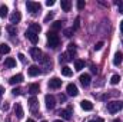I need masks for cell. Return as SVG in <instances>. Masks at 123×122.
I'll return each mask as SVG.
<instances>
[{
    "label": "cell",
    "instance_id": "obj_1",
    "mask_svg": "<svg viewBox=\"0 0 123 122\" xmlns=\"http://www.w3.org/2000/svg\"><path fill=\"white\" fill-rule=\"evenodd\" d=\"M60 45V37L56 32H47V46L52 49H56Z\"/></svg>",
    "mask_w": 123,
    "mask_h": 122
},
{
    "label": "cell",
    "instance_id": "obj_2",
    "mask_svg": "<svg viewBox=\"0 0 123 122\" xmlns=\"http://www.w3.org/2000/svg\"><path fill=\"white\" fill-rule=\"evenodd\" d=\"M122 109H123V102H120V101H112V102L107 103V111L110 114H116Z\"/></svg>",
    "mask_w": 123,
    "mask_h": 122
},
{
    "label": "cell",
    "instance_id": "obj_3",
    "mask_svg": "<svg viewBox=\"0 0 123 122\" xmlns=\"http://www.w3.org/2000/svg\"><path fill=\"white\" fill-rule=\"evenodd\" d=\"M26 7H27V12H29L30 14H37V13H40V10H42L40 3H36V1H27V3H26Z\"/></svg>",
    "mask_w": 123,
    "mask_h": 122
},
{
    "label": "cell",
    "instance_id": "obj_4",
    "mask_svg": "<svg viewBox=\"0 0 123 122\" xmlns=\"http://www.w3.org/2000/svg\"><path fill=\"white\" fill-rule=\"evenodd\" d=\"M44 101H46V108L47 109H53L56 106V99L53 95H46L44 96Z\"/></svg>",
    "mask_w": 123,
    "mask_h": 122
},
{
    "label": "cell",
    "instance_id": "obj_5",
    "mask_svg": "<svg viewBox=\"0 0 123 122\" xmlns=\"http://www.w3.org/2000/svg\"><path fill=\"white\" fill-rule=\"evenodd\" d=\"M30 55L34 61H42V59H43V58H42V56H43V55H42V50H40L39 47H31Z\"/></svg>",
    "mask_w": 123,
    "mask_h": 122
},
{
    "label": "cell",
    "instance_id": "obj_6",
    "mask_svg": "<svg viewBox=\"0 0 123 122\" xmlns=\"http://www.w3.org/2000/svg\"><path fill=\"white\" fill-rule=\"evenodd\" d=\"M60 86H62V79H59V78H52L49 81V88L50 89H59Z\"/></svg>",
    "mask_w": 123,
    "mask_h": 122
},
{
    "label": "cell",
    "instance_id": "obj_7",
    "mask_svg": "<svg viewBox=\"0 0 123 122\" xmlns=\"http://www.w3.org/2000/svg\"><path fill=\"white\" fill-rule=\"evenodd\" d=\"M25 36H26V37H27V39L30 40V42L33 43V45H36V43L39 42V36H37V34H36L34 32H31V30H26Z\"/></svg>",
    "mask_w": 123,
    "mask_h": 122
},
{
    "label": "cell",
    "instance_id": "obj_8",
    "mask_svg": "<svg viewBox=\"0 0 123 122\" xmlns=\"http://www.w3.org/2000/svg\"><path fill=\"white\" fill-rule=\"evenodd\" d=\"M59 115H60L63 119H66V121H70L72 119V106H69L67 109H63L59 112Z\"/></svg>",
    "mask_w": 123,
    "mask_h": 122
},
{
    "label": "cell",
    "instance_id": "obj_9",
    "mask_svg": "<svg viewBox=\"0 0 123 122\" xmlns=\"http://www.w3.org/2000/svg\"><path fill=\"white\" fill-rule=\"evenodd\" d=\"M20 82H23V75H22V73L13 75V76L9 79V83H10V85H17V83H20Z\"/></svg>",
    "mask_w": 123,
    "mask_h": 122
},
{
    "label": "cell",
    "instance_id": "obj_10",
    "mask_svg": "<svg viewBox=\"0 0 123 122\" xmlns=\"http://www.w3.org/2000/svg\"><path fill=\"white\" fill-rule=\"evenodd\" d=\"M22 20V14H20V12H13L12 14H10V23H13V25H16V23H19Z\"/></svg>",
    "mask_w": 123,
    "mask_h": 122
},
{
    "label": "cell",
    "instance_id": "obj_11",
    "mask_svg": "<svg viewBox=\"0 0 123 122\" xmlns=\"http://www.w3.org/2000/svg\"><path fill=\"white\" fill-rule=\"evenodd\" d=\"M66 91H67V95H70V96H76L79 91H77V86L74 85V83H69L67 85V88H66Z\"/></svg>",
    "mask_w": 123,
    "mask_h": 122
},
{
    "label": "cell",
    "instance_id": "obj_12",
    "mask_svg": "<svg viewBox=\"0 0 123 122\" xmlns=\"http://www.w3.org/2000/svg\"><path fill=\"white\" fill-rule=\"evenodd\" d=\"M79 81H80V83H82L83 86H89V85H90V75L83 73V75H80Z\"/></svg>",
    "mask_w": 123,
    "mask_h": 122
},
{
    "label": "cell",
    "instance_id": "obj_13",
    "mask_svg": "<svg viewBox=\"0 0 123 122\" xmlns=\"http://www.w3.org/2000/svg\"><path fill=\"white\" fill-rule=\"evenodd\" d=\"M123 62V53L122 52H116L115 53V58H113V65L115 66H119Z\"/></svg>",
    "mask_w": 123,
    "mask_h": 122
},
{
    "label": "cell",
    "instance_id": "obj_14",
    "mask_svg": "<svg viewBox=\"0 0 123 122\" xmlns=\"http://www.w3.org/2000/svg\"><path fill=\"white\" fill-rule=\"evenodd\" d=\"M14 114H16V116H17L19 119H22V118H23V115H25V114H23V108H22V105H20V103H16V105H14Z\"/></svg>",
    "mask_w": 123,
    "mask_h": 122
},
{
    "label": "cell",
    "instance_id": "obj_15",
    "mask_svg": "<svg viewBox=\"0 0 123 122\" xmlns=\"http://www.w3.org/2000/svg\"><path fill=\"white\" fill-rule=\"evenodd\" d=\"M59 61H60V63H67V62L73 61V56L70 53H62L59 56Z\"/></svg>",
    "mask_w": 123,
    "mask_h": 122
},
{
    "label": "cell",
    "instance_id": "obj_16",
    "mask_svg": "<svg viewBox=\"0 0 123 122\" xmlns=\"http://www.w3.org/2000/svg\"><path fill=\"white\" fill-rule=\"evenodd\" d=\"M80 106H82L83 111H92L93 109V103L90 101H82L80 102Z\"/></svg>",
    "mask_w": 123,
    "mask_h": 122
},
{
    "label": "cell",
    "instance_id": "obj_17",
    "mask_svg": "<svg viewBox=\"0 0 123 122\" xmlns=\"http://www.w3.org/2000/svg\"><path fill=\"white\" fill-rule=\"evenodd\" d=\"M27 72H29L30 76H37V75H40V69H39V66H36V65H31Z\"/></svg>",
    "mask_w": 123,
    "mask_h": 122
},
{
    "label": "cell",
    "instance_id": "obj_18",
    "mask_svg": "<svg viewBox=\"0 0 123 122\" xmlns=\"http://www.w3.org/2000/svg\"><path fill=\"white\" fill-rule=\"evenodd\" d=\"M60 6L64 12H70V9H72V1H70V0H62Z\"/></svg>",
    "mask_w": 123,
    "mask_h": 122
},
{
    "label": "cell",
    "instance_id": "obj_19",
    "mask_svg": "<svg viewBox=\"0 0 123 122\" xmlns=\"http://www.w3.org/2000/svg\"><path fill=\"white\" fill-rule=\"evenodd\" d=\"M60 70H62V75H63V76H66V78H69V76H72V75H73V70H72L69 66H63Z\"/></svg>",
    "mask_w": 123,
    "mask_h": 122
},
{
    "label": "cell",
    "instance_id": "obj_20",
    "mask_svg": "<svg viewBox=\"0 0 123 122\" xmlns=\"http://www.w3.org/2000/svg\"><path fill=\"white\" fill-rule=\"evenodd\" d=\"M10 52V46L7 43H1L0 45V55H7Z\"/></svg>",
    "mask_w": 123,
    "mask_h": 122
},
{
    "label": "cell",
    "instance_id": "obj_21",
    "mask_svg": "<svg viewBox=\"0 0 123 122\" xmlns=\"http://www.w3.org/2000/svg\"><path fill=\"white\" fill-rule=\"evenodd\" d=\"M40 91V86H39V83H31L30 86H29V92H30L31 95H36V93H39Z\"/></svg>",
    "mask_w": 123,
    "mask_h": 122
},
{
    "label": "cell",
    "instance_id": "obj_22",
    "mask_svg": "<svg viewBox=\"0 0 123 122\" xmlns=\"http://www.w3.org/2000/svg\"><path fill=\"white\" fill-rule=\"evenodd\" d=\"M85 68V61H82V59H76L74 61V69L76 70H82Z\"/></svg>",
    "mask_w": 123,
    "mask_h": 122
},
{
    "label": "cell",
    "instance_id": "obj_23",
    "mask_svg": "<svg viewBox=\"0 0 123 122\" xmlns=\"http://www.w3.org/2000/svg\"><path fill=\"white\" fill-rule=\"evenodd\" d=\"M4 66H7V68H14V66H16V61H14L13 58H7V59L4 61Z\"/></svg>",
    "mask_w": 123,
    "mask_h": 122
},
{
    "label": "cell",
    "instance_id": "obj_24",
    "mask_svg": "<svg viewBox=\"0 0 123 122\" xmlns=\"http://www.w3.org/2000/svg\"><path fill=\"white\" fill-rule=\"evenodd\" d=\"M29 30L34 32V33L37 34L39 32L42 30V26H40V25H37V23H30V29H29Z\"/></svg>",
    "mask_w": 123,
    "mask_h": 122
},
{
    "label": "cell",
    "instance_id": "obj_25",
    "mask_svg": "<svg viewBox=\"0 0 123 122\" xmlns=\"http://www.w3.org/2000/svg\"><path fill=\"white\" fill-rule=\"evenodd\" d=\"M62 27H63V22H60V20H57V22H55V23L52 25V29H53V32L60 30Z\"/></svg>",
    "mask_w": 123,
    "mask_h": 122
},
{
    "label": "cell",
    "instance_id": "obj_26",
    "mask_svg": "<svg viewBox=\"0 0 123 122\" xmlns=\"http://www.w3.org/2000/svg\"><path fill=\"white\" fill-rule=\"evenodd\" d=\"M7 12H9L7 6H6V4H1V6H0V17H6V16H7Z\"/></svg>",
    "mask_w": 123,
    "mask_h": 122
},
{
    "label": "cell",
    "instance_id": "obj_27",
    "mask_svg": "<svg viewBox=\"0 0 123 122\" xmlns=\"http://www.w3.org/2000/svg\"><path fill=\"white\" fill-rule=\"evenodd\" d=\"M74 52H76V45H74V43H69V45H67V53H70V55L73 56Z\"/></svg>",
    "mask_w": 123,
    "mask_h": 122
},
{
    "label": "cell",
    "instance_id": "obj_28",
    "mask_svg": "<svg viewBox=\"0 0 123 122\" xmlns=\"http://www.w3.org/2000/svg\"><path fill=\"white\" fill-rule=\"evenodd\" d=\"M37 103H39V102H37V99H36L34 96H31L30 99H29V105H30V108L33 109V111L36 109V106H37Z\"/></svg>",
    "mask_w": 123,
    "mask_h": 122
},
{
    "label": "cell",
    "instance_id": "obj_29",
    "mask_svg": "<svg viewBox=\"0 0 123 122\" xmlns=\"http://www.w3.org/2000/svg\"><path fill=\"white\" fill-rule=\"evenodd\" d=\"M119 82H120V76H119V75H113V76L110 78V83H112V85H117Z\"/></svg>",
    "mask_w": 123,
    "mask_h": 122
},
{
    "label": "cell",
    "instance_id": "obj_30",
    "mask_svg": "<svg viewBox=\"0 0 123 122\" xmlns=\"http://www.w3.org/2000/svg\"><path fill=\"white\" fill-rule=\"evenodd\" d=\"M73 32H74L73 27H69V29L64 30V36H66V37H72V36H73Z\"/></svg>",
    "mask_w": 123,
    "mask_h": 122
},
{
    "label": "cell",
    "instance_id": "obj_31",
    "mask_svg": "<svg viewBox=\"0 0 123 122\" xmlns=\"http://www.w3.org/2000/svg\"><path fill=\"white\" fill-rule=\"evenodd\" d=\"M53 17H55V13H53V12H50V13H47V16L44 17V23H47V22H50V20H52Z\"/></svg>",
    "mask_w": 123,
    "mask_h": 122
},
{
    "label": "cell",
    "instance_id": "obj_32",
    "mask_svg": "<svg viewBox=\"0 0 123 122\" xmlns=\"http://www.w3.org/2000/svg\"><path fill=\"white\" fill-rule=\"evenodd\" d=\"M77 9H79V10L85 9V0H79V1H77Z\"/></svg>",
    "mask_w": 123,
    "mask_h": 122
},
{
    "label": "cell",
    "instance_id": "obj_33",
    "mask_svg": "<svg viewBox=\"0 0 123 122\" xmlns=\"http://www.w3.org/2000/svg\"><path fill=\"white\" fill-rule=\"evenodd\" d=\"M7 32L10 34H16V27L14 26H7Z\"/></svg>",
    "mask_w": 123,
    "mask_h": 122
},
{
    "label": "cell",
    "instance_id": "obj_34",
    "mask_svg": "<svg viewBox=\"0 0 123 122\" xmlns=\"http://www.w3.org/2000/svg\"><path fill=\"white\" fill-rule=\"evenodd\" d=\"M12 93H13L14 96H19V95L22 93V89H20V88H14V89L12 91Z\"/></svg>",
    "mask_w": 123,
    "mask_h": 122
},
{
    "label": "cell",
    "instance_id": "obj_35",
    "mask_svg": "<svg viewBox=\"0 0 123 122\" xmlns=\"http://www.w3.org/2000/svg\"><path fill=\"white\" fill-rule=\"evenodd\" d=\"M103 47V42H97L96 45H94V50H100Z\"/></svg>",
    "mask_w": 123,
    "mask_h": 122
},
{
    "label": "cell",
    "instance_id": "obj_36",
    "mask_svg": "<svg viewBox=\"0 0 123 122\" xmlns=\"http://www.w3.org/2000/svg\"><path fill=\"white\" fill-rule=\"evenodd\" d=\"M116 4H117V7H119V12L123 13V1H116Z\"/></svg>",
    "mask_w": 123,
    "mask_h": 122
},
{
    "label": "cell",
    "instance_id": "obj_37",
    "mask_svg": "<svg viewBox=\"0 0 123 122\" xmlns=\"http://www.w3.org/2000/svg\"><path fill=\"white\" fill-rule=\"evenodd\" d=\"M79 26H80V17L76 19V23H74V27L73 29H79Z\"/></svg>",
    "mask_w": 123,
    "mask_h": 122
},
{
    "label": "cell",
    "instance_id": "obj_38",
    "mask_svg": "<svg viewBox=\"0 0 123 122\" xmlns=\"http://www.w3.org/2000/svg\"><path fill=\"white\" fill-rule=\"evenodd\" d=\"M19 59H20V62H26V58L23 56V53H19Z\"/></svg>",
    "mask_w": 123,
    "mask_h": 122
},
{
    "label": "cell",
    "instance_id": "obj_39",
    "mask_svg": "<svg viewBox=\"0 0 123 122\" xmlns=\"http://www.w3.org/2000/svg\"><path fill=\"white\" fill-rule=\"evenodd\" d=\"M3 92H4V89H3V86H0V103H1V98H3Z\"/></svg>",
    "mask_w": 123,
    "mask_h": 122
},
{
    "label": "cell",
    "instance_id": "obj_40",
    "mask_svg": "<svg viewBox=\"0 0 123 122\" xmlns=\"http://www.w3.org/2000/svg\"><path fill=\"white\" fill-rule=\"evenodd\" d=\"M46 4L50 7V6H53V4H55V1H53V0H47V1H46Z\"/></svg>",
    "mask_w": 123,
    "mask_h": 122
},
{
    "label": "cell",
    "instance_id": "obj_41",
    "mask_svg": "<svg viewBox=\"0 0 123 122\" xmlns=\"http://www.w3.org/2000/svg\"><path fill=\"white\" fill-rule=\"evenodd\" d=\"M89 122H105L102 118H96V119H92V121H89Z\"/></svg>",
    "mask_w": 123,
    "mask_h": 122
},
{
    "label": "cell",
    "instance_id": "obj_42",
    "mask_svg": "<svg viewBox=\"0 0 123 122\" xmlns=\"http://www.w3.org/2000/svg\"><path fill=\"white\" fill-rule=\"evenodd\" d=\"M3 109H4V111H7V109H9V105H7V103H4V105H3Z\"/></svg>",
    "mask_w": 123,
    "mask_h": 122
},
{
    "label": "cell",
    "instance_id": "obj_43",
    "mask_svg": "<svg viewBox=\"0 0 123 122\" xmlns=\"http://www.w3.org/2000/svg\"><path fill=\"white\" fill-rule=\"evenodd\" d=\"M120 32H122V33H123V20H122V22H120Z\"/></svg>",
    "mask_w": 123,
    "mask_h": 122
},
{
    "label": "cell",
    "instance_id": "obj_44",
    "mask_svg": "<svg viewBox=\"0 0 123 122\" xmlns=\"http://www.w3.org/2000/svg\"><path fill=\"white\" fill-rule=\"evenodd\" d=\"M26 122H34V121H33V119H27Z\"/></svg>",
    "mask_w": 123,
    "mask_h": 122
},
{
    "label": "cell",
    "instance_id": "obj_45",
    "mask_svg": "<svg viewBox=\"0 0 123 122\" xmlns=\"http://www.w3.org/2000/svg\"><path fill=\"white\" fill-rule=\"evenodd\" d=\"M113 122H120V121H119V119H115V121H113Z\"/></svg>",
    "mask_w": 123,
    "mask_h": 122
},
{
    "label": "cell",
    "instance_id": "obj_46",
    "mask_svg": "<svg viewBox=\"0 0 123 122\" xmlns=\"http://www.w3.org/2000/svg\"><path fill=\"white\" fill-rule=\"evenodd\" d=\"M55 122H63V121H60V119H57V121H55Z\"/></svg>",
    "mask_w": 123,
    "mask_h": 122
},
{
    "label": "cell",
    "instance_id": "obj_47",
    "mask_svg": "<svg viewBox=\"0 0 123 122\" xmlns=\"http://www.w3.org/2000/svg\"><path fill=\"white\" fill-rule=\"evenodd\" d=\"M122 45H123V40H122Z\"/></svg>",
    "mask_w": 123,
    "mask_h": 122
},
{
    "label": "cell",
    "instance_id": "obj_48",
    "mask_svg": "<svg viewBox=\"0 0 123 122\" xmlns=\"http://www.w3.org/2000/svg\"><path fill=\"white\" fill-rule=\"evenodd\" d=\"M42 122H46V121H42Z\"/></svg>",
    "mask_w": 123,
    "mask_h": 122
}]
</instances>
